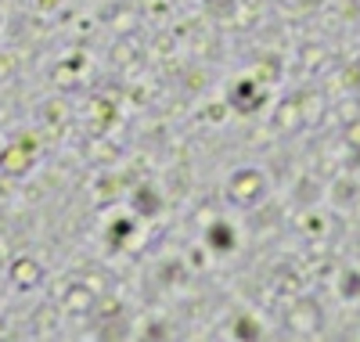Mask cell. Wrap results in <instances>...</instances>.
I'll return each mask as SVG.
<instances>
[{
	"mask_svg": "<svg viewBox=\"0 0 360 342\" xmlns=\"http://www.w3.org/2000/svg\"><path fill=\"white\" fill-rule=\"evenodd\" d=\"M263 195V173L259 170H238L227 180V198L234 205H256Z\"/></svg>",
	"mask_w": 360,
	"mask_h": 342,
	"instance_id": "obj_1",
	"label": "cell"
},
{
	"mask_svg": "<svg viewBox=\"0 0 360 342\" xmlns=\"http://www.w3.org/2000/svg\"><path fill=\"white\" fill-rule=\"evenodd\" d=\"M33 159H37V137H22V141H15L0 151V173L22 177V173H29Z\"/></svg>",
	"mask_w": 360,
	"mask_h": 342,
	"instance_id": "obj_2",
	"label": "cell"
},
{
	"mask_svg": "<svg viewBox=\"0 0 360 342\" xmlns=\"http://www.w3.org/2000/svg\"><path fill=\"white\" fill-rule=\"evenodd\" d=\"M115 119H119L115 101H108V98H90V105H86V127L94 130L98 137L112 130V122H115Z\"/></svg>",
	"mask_w": 360,
	"mask_h": 342,
	"instance_id": "obj_3",
	"label": "cell"
},
{
	"mask_svg": "<svg viewBox=\"0 0 360 342\" xmlns=\"http://www.w3.org/2000/svg\"><path fill=\"white\" fill-rule=\"evenodd\" d=\"M94 303H98L94 289H90V285H83V281H72V285L65 289V296H62L65 314H76V317L90 314V310H94Z\"/></svg>",
	"mask_w": 360,
	"mask_h": 342,
	"instance_id": "obj_4",
	"label": "cell"
},
{
	"mask_svg": "<svg viewBox=\"0 0 360 342\" xmlns=\"http://www.w3.org/2000/svg\"><path fill=\"white\" fill-rule=\"evenodd\" d=\"M227 105L238 108V112H256V108L263 105V90L256 87V80H242V83H234Z\"/></svg>",
	"mask_w": 360,
	"mask_h": 342,
	"instance_id": "obj_5",
	"label": "cell"
},
{
	"mask_svg": "<svg viewBox=\"0 0 360 342\" xmlns=\"http://www.w3.org/2000/svg\"><path fill=\"white\" fill-rule=\"evenodd\" d=\"M44 277V270H40V263L37 260H29V256H18L15 263H11V281L18 285V289H33L37 281Z\"/></svg>",
	"mask_w": 360,
	"mask_h": 342,
	"instance_id": "obj_6",
	"label": "cell"
},
{
	"mask_svg": "<svg viewBox=\"0 0 360 342\" xmlns=\"http://www.w3.org/2000/svg\"><path fill=\"white\" fill-rule=\"evenodd\" d=\"M209 245L220 248V253H227V248H234V227L227 220H217L213 227H209Z\"/></svg>",
	"mask_w": 360,
	"mask_h": 342,
	"instance_id": "obj_7",
	"label": "cell"
},
{
	"mask_svg": "<svg viewBox=\"0 0 360 342\" xmlns=\"http://www.w3.org/2000/svg\"><path fill=\"white\" fill-rule=\"evenodd\" d=\"M137 209L152 216V213H159V198H155L152 191H148V188H141V191H137Z\"/></svg>",
	"mask_w": 360,
	"mask_h": 342,
	"instance_id": "obj_8",
	"label": "cell"
},
{
	"mask_svg": "<svg viewBox=\"0 0 360 342\" xmlns=\"http://www.w3.org/2000/svg\"><path fill=\"white\" fill-rule=\"evenodd\" d=\"M47 115H51V127H62V119H65V105H62V101H51V105H47Z\"/></svg>",
	"mask_w": 360,
	"mask_h": 342,
	"instance_id": "obj_9",
	"label": "cell"
},
{
	"mask_svg": "<svg viewBox=\"0 0 360 342\" xmlns=\"http://www.w3.org/2000/svg\"><path fill=\"white\" fill-rule=\"evenodd\" d=\"M220 115H224V105H209L205 108V119H220Z\"/></svg>",
	"mask_w": 360,
	"mask_h": 342,
	"instance_id": "obj_10",
	"label": "cell"
},
{
	"mask_svg": "<svg viewBox=\"0 0 360 342\" xmlns=\"http://www.w3.org/2000/svg\"><path fill=\"white\" fill-rule=\"evenodd\" d=\"M54 4H58V0H37V8H44V11H51Z\"/></svg>",
	"mask_w": 360,
	"mask_h": 342,
	"instance_id": "obj_11",
	"label": "cell"
}]
</instances>
